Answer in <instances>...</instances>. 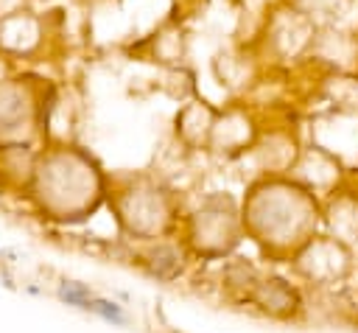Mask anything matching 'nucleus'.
<instances>
[{
	"mask_svg": "<svg viewBox=\"0 0 358 333\" xmlns=\"http://www.w3.org/2000/svg\"><path fill=\"white\" fill-rule=\"evenodd\" d=\"M87 308H93V311H98V314H104V316H107V319H118V322H120V319H123V314H120V311H118V308H115V305H109V302H90V305H87Z\"/></svg>",
	"mask_w": 358,
	"mask_h": 333,
	"instance_id": "1",
	"label": "nucleus"
}]
</instances>
